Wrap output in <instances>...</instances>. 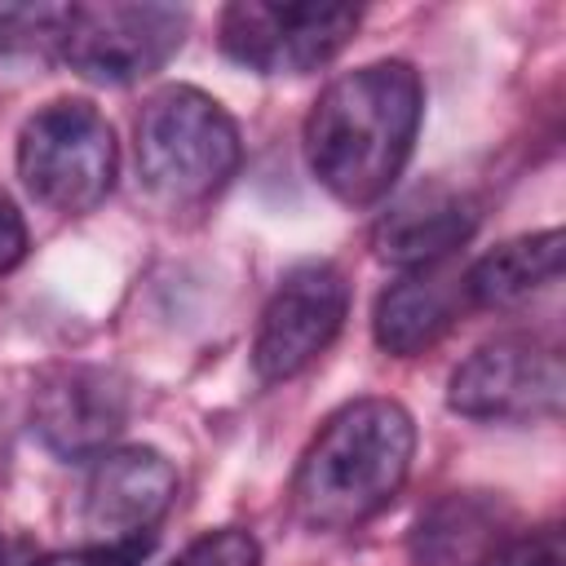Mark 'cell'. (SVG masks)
Masks as SVG:
<instances>
[{"mask_svg": "<svg viewBox=\"0 0 566 566\" xmlns=\"http://www.w3.org/2000/svg\"><path fill=\"white\" fill-rule=\"evenodd\" d=\"M22 252H27V226H22L18 208L9 203V195L0 190V274L13 270L22 261Z\"/></svg>", "mask_w": 566, "mask_h": 566, "instance_id": "19", "label": "cell"}, {"mask_svg": "<svg viewBox=\"0 0 566 566\" xmlns=\"http://www.w3.org/2000/svg\"><path fill=\"white\" fill-rule=\"evenodd\" d=\"M416 424L394 398L340 407L305 447L292 478V509L314 531H349L376 517L407 482Z\"/></svg>", "mask_w": 566, "mask_h": 566, "instance_id": "2", "label": "cell"}, {"mask_svg": "<svg viewBox=\"0 0 566 566\" xmlns=\"http://www.w3.org/2000/svg\"><path fill=\"white\" fill-rule=\"evenodd\" d=\"M509 526V509L482 491H455L429 504L411 531V557L420 566H478Z\"/></svg>", "mask_w": 566, "mask_h": 566, "instance_id": "13", "label": "cell"}, {"mask_svg": "<svg viewBox=\"0 0 566 566\" xmlns=\"http://www.w3.org/2000/svg\"><path fill=\"white\" fill-rule=\"evenodd\" d=\"M358 27L349 4L239 0L221 13V49L256 75H305L332 62Z\"/></svg>", "mask_w": 566, "mask_h": 566, "instance_id": "6", "label": "cell"}, {"mask_svg": "<svg viewBox=\"0 0 566 566\" xmlns=\"http://www.w3.org/2000/svg\"><path fill=\"white\" fill-rule=\"evenodd\" d=\"M349 314V283L336 265L310 261L283 274L252 340V367L265 385L305 371L340 332Z\"/></svg>", "mask_w": 566, "mask_h": 566, "instance_id": "8", "label": "cell"}, {"mask_svg": "<svg viewBox=\"0 0 566 566\" xmlns=\"http://www.w3.org/2000/svg\"><path fill=\"white\" fill-rule=\"evenodd\" d=\"M190 13L177 4L102 0L71 4L62 27V62L93 84H133L155 75L186 40Z\"/></svg>", "mask_w": 566, "mask_h": 566, "instance_id": "5", "label": "cell"}, {"mask_svg": "<svg viewBox=\"0 0 566 566\" xmlns=\"http://www.w3.org/2000/svg\"><path fill=\"white\" fill-rule=\"evenodd\" d=\"M562 274V230L517 234L464 270V296L473 310H513L544 292Z\"/></svg>", "mask_w": 566, "mask_h": 566, "instance_id": "14", "label": "cell"}, {"mask_svg": "<svg viewBox=\"0 0 566 566\" xmlns=\"http://www.w3.org/2000/svg\"><path fill=\"white\" fill-rule=\"evenodd\" d=\"M168 566H261V548L248 531L221 526V531H208V535L190 539Z\"/></svg>", "mask_w": 566, "mask_h": 566, "instance_id": "16", "label": "cell"}, {"mask_svg": "<svg viewBox=\"0 0 566 566\" xmlns=\"http://www.w3.org/2000/svg\"><path fill=\"white\" fill-rule=\"evenodd\" d=\"M155 535H133V539H111V544H88V548H66V553H49L35 557L31 566H142V557L150 553Z\"/></svg>", "mask_w": 566, "mask_h": 566, "instance_id": "18", "label": "cell"}, {"mask_svg": "<svg viewBox=\"0 0 566 566\" xmlns=\"http://www.w3.org/2000/svg\"><path fill=\"white\" fill-rule=\"evenodd\" d=\"M478 566H566L562 531H557V526H539V531L500 539Z\"/></svg>", "mask_w": 566, "mask_h": 566, "instance_id": "17", "label": "cell"}, {"mask_svg": "<svg viewBox=\"0 0 566 566\" xmlns=\"http://www.w3.org/2000/svg\"><path fill=\"white\" fill-rule=\"evenodd\" d=\"M177 495V469L155 447L102 451L84 486V531L93 544L146 535Z\"/></svg>", "mask_w": 566, "mask_h": 566, "instance_id": "10", "label": "cell"}, {"mask_svg": "<svg viewBox=\"0 0 566 566\" xmlns=\"http://www.w3.org/2000/svg\"><path fill=\"white\" fill-rule=\"evenodd\" d=\"M478 230V212L464 195L455 190H416L402 203H394L376 230H371V248L385 265L398 270H429L442 265L460 243H469V234Z\"/></svg>", "mask_w": 566, "mask_h": 566, "instance_id": "12", "label": "cell"}, {"mask_svg": "<svg viewBox=\"0 0 566 566\" xmlns=\"http://www.w3.org/2000/svg\"><path fill=\"white\" fill-rule=\"evenodd\" d=\"M71 4H0V53H44L62 44Z\"/></svg>", "mask_w": 566, "mask_h": 566, "instance_id": "15", "label": "cell"}, {"mask_svg": "<svg viewBox=\"0 0 566 566\" xmlns=\"http://www.w3.org/2000/svg\"><path fill=\"white\" fill-rule=\"evenodd\" d=\"M469 310L464 296V274L447 270V265H429V270H411L398 283H389L376 301L371 314V332L376 345L394 358H416L424 349H433Z\"/></svg>", "mask_w": 566, "mask_h": 566, "instance_id": "11", "label": "cell"}, {"mask_svg": "<svg viewBox=\"0 0 566 566\" xmlns=\"http://www.w3.org/2000/svg\"><path fill=\"white\" fill-rule=\"evenodd\" d=\"M128 424V389L106 367H57L35 385L31 429L62 460L102 455Z\"/></svg>", "mask_w": 566, "mask_h": 566, "instance_id": "9", "label": "cell"}, {"mask_svg": "<svg viewBox=\"0 0 566 566\" xmlns=\"http://www.w3.org/2000/svg\"><path fill=\"white\" fill-rule=\"evenodd\" d=\"M424 88L411 62H367L332 80L305 119L310 172L340 203H376L411 159Z\"/></svg>", "mask_w": 566, "mask_h": 566, "instance_id": "1", "label": "cell"}, {"mask_svg": "<svg viewBox=\"0 0 566 566\" xmlns=\"http://www.w3.org/2000/svg\"><path fill=\"white\" fill-rule=\"evenodd\" d=\"M566 394L562 354L531 336H500L473 349L447 385L451 411L469 420H539L557 416Z\"/></svg>", "mask_w": 566, "mask_h": 566, "instance_id": "7", "label": "cell"}, {"mask_svg": "<svg viewBox=\"0 0 566 566\" xmlns=\"http://www.w3.org/2000/svg\"><path fill=\"white\" fill-rule=\"evenodd\" d=\"M239 128L208 93L168 84L137 115V172L164 203H199L239 168Z\"/></svg>", "mask_w": 566, "mask_h": 566, "instance_id": "3", "label": "cell"}, {"mask_svg": "<svg viewBox=\"0 0 566 566\" xmlns=\"http://www.w3.org/2000/svg\"><path fill=\"white\" fill-rule=\"evenodd\" d=\"M18 177L53 212H88L115 186V133L88 102L40 106L18 133Z\"/></svg>", "mask_w": 566, "mask_h": 566, "instance_id": "4", "label": "cell"}]
</instances>
